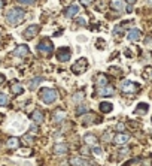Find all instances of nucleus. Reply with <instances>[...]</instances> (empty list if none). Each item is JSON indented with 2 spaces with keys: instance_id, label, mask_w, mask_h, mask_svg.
I'll use <instances>...</instances> for the list:
<instances>
[{
  "instance_id": "obj_1",
  "label": "nucleus",
  "mask_w": 152,
  "mask_h": 166,
  "mask_svg": "<svg viewBox=\"0 0 152 166\" xmlns=\"http://www.w3.org/2000/svg\"><path fill=\"white\" fill-rule=\"evenodd\" d=\"M24 17H25L24 11H23V9H18V8H12L6 12V21H8L11 25H14V27L19 24V23L24 20Z\"/></svg>"
},
{
  "instance_id": "obj_5",
  "label": "nucleus",
  "mask_w": 152,
  "mask_h": 166,
  "mask_svg": "<svg viewBox=\"0 0 152 166\" xmlns=\"http://www.w3.org/2000/svg\"><path fill=\"white\" fill-rule=\"evenodd\" d=\"M121 90L124 93H136L139 90V85L133 81H124V83L121 84Z\"/></svg>"
},
{
  "instance_id": "obj_26",
  "label": "nucleus",
  "mask_w": 152,
  "mask_h": 166,
  "mask_svg": "<svg viewBox=\"0 0 152 166\" xmlns=\"http://www.w3.org/2000/svg\"><path fill=\"white\" fill-rule=\"evenodd\" d=\"M9 103V97L5 93H0V106H5Z\"/></svg>"
},
{
  "instance_id": "obj_10",
  "label": "nucleus",
  "mask_w": 152,
  "mask_h": 166,
  "mask_svg": "<svg viewBox=\"0 0 152 166\" xmlns=\"http://www.w3.org/2000/svg\"><path fill=\"white\" fill-rule=\"evenodd\" d=\"M70 163L73 166H93V163L87 159H82V157H73L70 160Z\"/></svg>"
},
{
  "instance_id": "obj_42",
  "label": "nucleus",
  "mask_w": 152,
  "mask_h": 166,
  "mask_svg": "<svg viewBox=\"0 0 152 166\" xmlns=\"http://www.w3.org/2000/svg\"><path fill=\"white\" fill-rule=\"evenodd\" d=\"M151 76H152V75H151Z\"/></svg>"
},
{
  "instance_id": "obj_16",
  "label": "nucleus",
  "mask_w": 152,
  "mask_h": 166,
  "mask_svg": "<svg viewBox=\"0 0 152 166\" xmlns=\"http://www.w3.org/2000/svg\"><path fill=\"white\" fill-rule=\"evenodd\" d=\"M78 12H79V8H78L76 5H72L70 8L66 9V14H64V15H66L67 18H73V17L78 15Z\"/></svg>"
},
{
  "instance_id": "obj_34",
  "label": "nucleus",
  "mask_w": 152,
  "mask_h": 166,
  "mask_svg": "<svg viewBox=\"0 0 152 166\" xmlns=\"http://www.w3.org/2000/svg\"><path fill=\"white\" fill-rule=\"evenodd\" d=\"M119 154H121V156H124V154H128V148L121 150V151H119Z\"/></svg>"
},
{
  "instance_id": "obj_32",
  "label": "nucleus",
  "mask_w": 152,
  "mask_h": 166,
  "mask_svg": "<svg viewBox=\"0 0 152 166\" xmlns=\"http://www.w3.org/2000/svg\"><path fill=\"white\" fill-rule=\"evenodd\" d=\"M79 25H85V20L84 18H78V21H76Z\"/></svg>"
},
{
  "instance_id": "obj_31",
  "label": "nucleus",
  "mask_w": 152,
  "mask_h": 166,
  "mask_svg": "<svg viewBox=\"0 0 152 166\" xmlns=\"http://www.w3.org/2000/svg\"><path fill=\"white\" fill-rule=\"evenodd\" d=\"M76 112H78V114H85V112H87V109H85L84 106H79V108H78V111H76Z\"/></svg>"
},
{
  "instance_id": "obj_41",
  "label": "nucleus",
  "mask_w": 152,
  "mask_h": 166,
  "mask_svg": "<svg viewBox=\"0 0 152 166\" xmlns=\"http://www.w3.org/2000/svg\"><path fill=\"white\" fill-rule=\"evenodd\" d=\"M2 81H3V76H0V83H2Z\"/></svg>"
},
{
  "instance_id": "obj_39",
  "label": "nucleus",
  "mask_w": 152,
  "mask_h": 166,
  "mask_svg": "<svg viewBox=\"0 0 152 166\" xmlns=\"http://www.w3.org/2000/svg\"><path fill=\"white\" fill-rule=\"evenodd\" d=\"M3 5H5V2H3V0H0V9L3 8Z\"/></svg>"
},
{
  "instance_id": "obj_37",
  "label": "nucleus",
  "mask_w": 152,
  "mask_h": 166,
  "mask_svg": "<svg viewBox=\"0 0 152 166\" xmlns=\"http://www.w3.org/2000/svg\"><path fill=\"white\" fill-rule=\"evenodd\" d=\"M81 2H82L84 5H90V3H91V0H81Z\"/></svg>"
},
{
  "instance_id": "obj_13",
  "label": "nucleus",
  "mask_w": 152,
  "mask_h": 166,
  "mask_svg": "<svg viewBox=\"0 0 152 166\" xmlns=\"http://www.w3.org/2000/svg\"><path fill=\"white\" fill-rule=\"evenodd\" d=\"M95 81H97V87H99V88L109 85V79H108V76H106V75H103V74H99V75H97Z\"/></svg>"
},
{
  "instance_id": "obj_27",
  "label": "nucleus",
  "mask_w": 152,
  "mask_h": 166,
  "mask_svg": "<svg viewBox=\"0 0 152 166\" xmlns=\"http://www.w3.org/2000/svg\"><path fill=\"white\" fill-rule=\"evenodd\" d=\"M81 99L84 100V93H76L75 97H73V100H75V102H79Z\"/></svg>"
},
{
  "instance_id": "obj_33",
  "label": "nucleus",
  "mask_w": 152,
  "mask_h": 166,
  "mask_svg": "<svg viewBox=\"0 0 152 166\" xmlns=\"http://www.w3.org/2000/svg\"><path fill=\"white\" fill-rule=\"evenodd\" d=\"M110 72H113V74L116 75V74H119L121 70H119V69H116V67H110Z\"/></svg>"
},
{
  "instance_id": "obj_28",
  "label": "nucleus",
  "mask_w": 152,
  "mask_h": 166,
  "mask_svg": "<svg viewBox=\"0 0 152 166\" xmlns=\"http://www.w3.org/2000/svg\"><path fill=\"white\" fill-rule=\"evenodd\" d=\"M33 138H32V136H28V135H27V136H24V142H27V145H32V144H33Z\"/></svg>"
},
{
  "instance_id": "obj_3",
  "label": "nucleus",
  "mask_w": 152,
  "mask_h": 166,
  "mask_svg": "<svg viewBox=\"0 0 152 166\" xmlns=\"http://www.w3.org/2000/svg\"><path fill=\"white\" fill-rule=\"evenodd\" d=\"M52 42L49 41V39H43L39 45H37V50H39V52L40 54H43V56H46V57H49L51 54H52Z\"/></svg>"
},
{
  "instance_id": "obj_36",
  "label": "nucleus",
  "mask_w": 152,
  "mask_h": 166,
  "mask_svg": "<svg viewBox=\"0 0 152 166\" xmlns=\"http://www.w3.org/2000/svg\"><path fill=\"white\" fill-rule=\"evenodd\" d=\"M32 132H33V133L37 132V126H32Z\"/></svg>"
},
{
  "instance_id": "obj_14",
  "label": "nucleus",
  "mask_w": 152,
  "mask_h": 166,
  "mask_svg": "<svg viewBox=\"0 0 152 166\" xmlns=\"http://www.w3.org/2000/svg\"><path fill=\"white\" fill-rule=\"evenodd\" d=\"M14 54H15L17 57H25V56L28 54V47H27V45H19V47L15 48Z\"/></svg>"
},
{
  "instance_id": "obj_2",
  "label": "nucleus",
  "mask_w": 152,
  "mask_h": 166,
  "mask_svg": "<svg viewBox=\"0 0 152 166\" xmlns=\"http://www.w3.org/2000/svg\"><path fill=\"white\" fill-rule=\"evenodd\" d=\"M39 97H40V100H42L43 103L49 105V103L57 100L58 93H57V90H54V88H42L40 93H39Z\"/></svg>"
},
{
  "instance_id": "obj_9",
  "label": "nucleus",
  "mask_w": 152,
  "mask_h": 166,
  "mask_svg": "<svg viewBox=\"0 0 152 166\" xmlns=\"http://www.w3.org/2000/svg\"><path fill=\"white\" fill-rule=\"evenodd\" d=\"M69 151V147L66 144H63V142H60V144H55L54 145V153L55 154H58V156H64V154H67Z\"/></svg>"
},
{
  "instance_id": "obj_19",
  "label": "nucleus",
  "mask_w": 152,
  "mask_h": 166,
  "mask_svg": "<svg viewBox=\"0 0 152 166\" xmlns=\"http://www.w3.org/2000/svg\"><path fill=\"white\" fill-rule=\"evenodd\" d=\"M110 6H112V9L121 12L124 9V2L122 0H110Z\"/></svg>"
},
{
  "instance_id": "obj_11",
  "label": "nucleus",
  "mask_w": 152,
  "mask_h": 166,
  "mask_svg": "<svg viewBox=\"0 0 152 166\" xmlns=\"http://www.w3.org/2000/svg\"><path fill=\"white\" fill-rule=\"evenodd\" d=\"M130 139V136L125 135V133H118V135H115V138H113V142L116 144V145H124L127 144Z\"/></svg>"
},
{
  "instance_id": "obj_21",
  "label": "nucleus",
  "mask_w": 152,
  "mask_h": 166,
  "mask_svg": "<svg viewBox=\"0 0 152 166\" xmlns=\"http://www.w3.org/2000/svg\"><path fill=\"white\" fill-rule=\"evenodd\" d=\"M8 147L11 150H17L19 147V139L18 138H9L8 139Z\"/></svg>"
},
{
  "instance_id": "obj_17",
  "label": "nucleus",
  "mask_w": 152,
  "mask_h": 166,
  "mask_svg": "<svg viewBox=\"0 0 152 166\" xmlns=\"http://www.w3.org/2000/svg\"><path fill=\"white\" fill-rule=\"evenodd\" d=\"M97 92H99V94H100V96H112L115 90H113V87L106 85V87H101V88H99Z\"/></svg>"
},
{
  "instance_id": "obj_30",
  "label": "nucleus",
  "mask_w": 152,
  "mask_h": 166,
  "mask_svg": "<svg viewBox=\"0 0 152 166\" xmlns=\"http://www.w3.org/2000/svg\"><path fill=\"white\" fill-rule=\"evenodd\" d=\"M93 154H95V156H101V148H99V147H94V148H93Z\"/></svg>"
},
{
  "instance_id": "obj_25",
  "label": "nucleus",
  "mask_w": 152,
  "mask_h": 166,
  "mask_svg": "<svg viewBox=\"0 0 152 166\" xmlns=\"http://www.w3.org/2000/svg\"><path fill=\"white\" fill-rule=\"evenodd\" d=\"M148 112V105L146 103H139V106L136 109V114H146Z\"/></svg>"
},
{
  "instance_id": "obj_4",
  "label": "nucleus",
  "mask_w": 152,
  "mask_h": 166,
  "mask_svg": "<svg viewBox=\"0 0 152 166\" xmlns=\"http://www.w3.org/2000/svg\"><path fill=\"white\" fill-rule=\"evenodd\" d=\"M88 69V61H87V58L82 57V58H79L76 63H73V66H72V72L73 74H84L85 70Z\"/></svg>"
},
{
  "instance_id": "obj_29",
  "label": "nucleus",
  "mask_w": 152,
  "mask_h": 166,
  "mask_svg": "<svg viewBox=\"0 0 152 166\" xmlns=\"http://www.w3.org/2000/svg\"><path fill=\"white\" fill-rule=\"evenodd\" d=\"M18 2H19L21 5H33L36 0H18Z\"/></svg>"
},
{
  "instance_id": "obj_8",
  "label": "nucleus",
  "mask_w": 152,
  "mask_h": 166,
  "mask_svg": "<svg viewBox=\"0 0 152 166\" xmlns=\"http://www.w3.org/2000/svg\"><path fill=\"white\" fill-rule=\"evenodd\" d=\"M127 38H128V41L137 42V41H140V38H142V32H140L139 29H131V30L127 33Z\"/></svg>"
},
{
  "instance_id": "obj_18",
  "label": "nucleus",
  "mask_w": 152,
  "mask_h": 166,
  "mask_svg": "<svg viewBox=\"0 0 152 166\" xmlns=\"http://www.w3.org/2000/svg\"><path fill=\"white\" fill-rule=\"evenodd\" d=\"M23 92H24V88H23V85H21V84L15 83V84H12V85H11V93H12V94L18 96V94H23Z\"/></svg>"
},
{
  "instance_id": "obj_20",
  "label": "nucleus",
  "mask_w": 152,
  "mask_h": 166,
  "mask_svg": "<svg viewBox=\"0 0 152 166\" xmlns=\"http://www.w3.org/2000/svg\"><path fill=\"white\" fill-rule=\"evenodd\" d=\"M64 117H66V112L60 109V111H55V112H54V115H52V120L58 123V121H63V120H64Z\"/></svg>"
},
{
  "instance_id": "obj_40",
  "label": "nucleus",
  "mask_w": 152,
  "mask_h": 166,
  "mask_svg": "<svg viewBox=\"0 0 152 166\" xmlns=\"http://www.w3.org/2000/svg\"><path fill=\"white\" fill-rule=\"evenodd\" d=\"M148 3H149V5H152V0H148Z\"/></svg>"
},
{
  "instance_id": "obj_22",
  "label": "nucleus",
  "mask_w": 152,
  "mask_h": 166,
  "mask_svg": "<svg viewBox=\"0 0 152 166\" xmlns=\"http://www.w3.org/2000/svg\"><path fill=\"white\" fill-rule=\"evenodd\" d=\"M112 109H113V106H112V103H109V102H101L100 103L101 112H106V114H108V112H110Z\"/></svg>"
},
{
  "instance_id": "obj_24",
  "label": "nucleus",
  "mask_w": 152,
  "mask_h": 166,
  "mask_svg": "<svg viewBox=\"0 0 152 166\" xmlns=\"http://www.w3.org/2000/svg\"><path fill=\"white\" fill-rule=\"evenodd\" d=\"M42 81H43V79L40 78V76L34 78V79H32V81H30V85H28V88H30V90H34V88H36V87L39 85V83H42Z\"/></svg>"
},
{
  "instance_id": "obj_15",
  "label": "nucleus",
  "mask_w": 152,
  "mask_h": 166,
  "mask_svg": "<svg viewBox=\"0 0 152 166\" xmlns=\"http://www.w3.org/2000/svg\"><path fill=\"white\" fill-rule=\"evenodd\" d=\"M84 142L87 145H91V147H95V144H97V138L94 136L93 133H87L84 136Z\"/></svg>"
},
{
  "instance_id": "obj_23",
  "label": "nucleus",
  "mask_w": 152,
  "mask_h": 166,
  "mask_svg": "<svg viewBox=\"0 0 152 166\" xmlns=\"http://www.w3.org/2000/svg\"><path fill=\"white\" fill-rule=\"evenodd\" d=\"M94 118H95V115H94V114H87V115L82 117V124H85V126L91 124Z\"/></svg>"
},
{
  "instance_id": "obj_35",
  "label": "nucleus",
  "mask_w": 152,
  "mask_h": 166,
  "mask_svg": "<svg viewBox=\"0 0 152 166\" xmlns=\"http://www.w3.org/2000/svg\"><path fill=\"white\" fill-rule=\"evenodd\" d=\"M116 129H118V130H124V124H122V123H119V124L116 126Z\"/></svg>"
},
{
  "instance_id": "obj_7",
  "label": "nucleus",
  "mask_w": 152,
  "mask_h": 166,
  "mask_svg": "<svg viewBox=\"0 0 152 166\" xmlns=\"http://www.w3.org/2000/svg\"><path fill=\"white\" fill-rule=\"evenodd\" d=\"M37 32H39V25H36V24H32V25H28L27 29H25V32H24V39H27V41H30V39H33V36H36L37 34Z\"/></svg>"
},
{
  "instance_id": "obj_6",
  "label": "nucleus",
  "mask_w": 152,
  "mask_h": 166,
  "mask_svg": "<svg viewBox=\"0 0 152 166\" xmlns=\"http://www.w3.org/2000/svg\"><path fill=\"white\" fill-rule=\"evenodd\" d=\"M70 57H72V51L69 50V48H66V47L58 48V51H57V60H60V61H67V60H70Z\"/></svg>"
},
{
  "instance_id": "obj_38",
  "label": "nucleus",
  "mask_w": 152,
  "mask_h": 166,
  "mask_svg": "<svg viewBox=\"0 0 152 166\" xmlns=\"http://www.w3.org/2000/svg\"><path fill=\"white\" fill-rule=\"evenodd\" d=\"M128 2V5H133V3H136V0H127Z\"/></svg>"
},
{
  "instance_id": "obj_12",
  "label": "nucleus",
  "mask_w": 152,
  "mask_h": 166,
  "mask_svg": "<svg viewBox=\"0 0 152 166\" xmlns=\"http://www.w3.org/2000/svg\"><path fill=\"white\" fill-rule=\"evenodd\" d=\"M32 118H33V121L36 124H40V123H43V120H45V115H43V112L40 109H34V112L32 114Z\"/></svg>"
}]
</instances>
